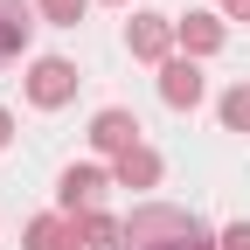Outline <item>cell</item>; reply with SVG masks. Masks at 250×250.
<instances>
[{"instance_id":"1","label":"cell","mask_w":250,"mask_h":250,"mask_svg":"<svg viewBox=\"0 0 250 250\" xmlns=\"http://www.w3.org/2000/svg\"><path fill=\"white\" fill-rule=\"evenodd\" d=\"M118 250H223L188 208H139L125 223V243Z\"/></svg>"},{"instance_id":"2","label":"cell","mask_w":250,"mask_h":250,"mask_svg":"<svg viewBox=\"0 0 250 250\" xmlns=\"http://www.w3.org/2000/svg\"><path fill=\"white\" fill-rule=\"evenodd\" d=\"M70 90H77V70H70L62 56H42L35 77H28V98H35V104H62Z\"/></svg>"},{"instance_id":"3","label":"cell","mask_w":250,"mask_h":250,"mask_svg":"<svg viewBox=\"0 0 250 250\" xmlns=\"http://www.w3.org/2000/svg\"><path fill=\"white\" fill-rule=\"evenodd\" d=\"M90 146H98V153H132V146H139L132 111H98V125H90Z\"/></svg>"},{"instance_id":"4","label":"cell","mask_w":250,"mask_h":250,"mask_svg":"<svg viewBox=\"0 0 250 250\" xmlns=\"http://www.w3.org/2000/svg\"><path fill=\"white\" fill-rule=\"evenodd\" d=\"M28 0H0V62H14L21 49H28Z\"/></svg>"},{"instance_id":"5","label":"cell","mask_w":250,"mask_h":250,"mask_svg":"<svg viewBox=\"0 0 250 250\" xmlns=\"http://www.w3.org/2000/svg\"><path fill=\"white\" fill-rule=\"evenodd\" d=\"M160 98L167 104H202V70L195 62H167L160 70Z\"/></svg>"},{"instance_id":"6","label":"cell","mask_w":250,"mask_h":250,"mask_svg":"<svg viewBox=\"0 0 250 250\" xmlns=\"http://www.w3.org/2000/svg\"><path fill=\"white\" fill-rule=\"evenodd\" d=\"M77 236H83V229H77V223H62V215H42V223H28V250H83Z\"/></svg>"},{"instance_id":"7","label":"cell","mask_w":250,"mask_h":250,"mask_svg":"<svg viewBox=\"0 0 250 250\" xmlns=\"http://www.w3.org/2000/svg\"><path fill=\"white\" fill-rule=\"evenodd\" d=\"M167 42H174V28H167L160 14H139V21H132V56L160 62V56H167Z\"/></svg>"},{"instance_id":"8","label":"cell","mask_w":250,"mask_h":250,"mask_svg":"<svg viewBox=\"0 0 250 250\" xmlns=\"http://www.w3.org/2000/svg\"><path fill=\"white\" fill-rule=\"evenodd\" d=\"M181 42L195 49V56H208V49H223V21H215V14H188V21H181Z\"/></svg>"},{"instance_id":"9","label":"cell","mask_w":250,"mask_h":250,"mask_svg":"<svg viewBox=\"0 0 250 250\" xmlns=\"http://www.w3.org/2000/svg\"><path fill=\"white\" fill-rule=\"evenodd\" d=\"M98 188H104L98 167H70V174H62V208L77 215V202H98Z\"/></svg>"},{"instance_id":"10","label":"cell","mask_w":250,"mask_h":250,"mask_svg":"<svg viewBox=\"0 0 250 250\" xmlns=\"http://www.w3.org/2000/svg\"><path fill=\"white\" fill-rule=\"evenodd\" d=\"M118 181H125V188H153V181H160V160H153L146 146H132V153H118Z\"/></svg>"},{"instance_id":"11","label":"cell","mask_w":250,"mask_h":250,"mask_svg":"<svg viewBox=\"0 0 250 250\" xmlns=\"http://www.w3.org/2000/svg\"><path fill=\"white\" fill-rule=\"evenodd\" d=\"M83 243H98V250H118V243H125V229L111 223V215H98V208H90V215H83Z\"/></svg>"},{"instance_id":"12","label":"cell","mask_w":250,"mask_h":250,"mask_svg":"<svg viewBox=\"0 0 250 250\" xmlns=\"http://www.w3.org/2000/svg\"><path fill=\"white\" fill-rule=\"evenodd\" d=\"M223 125H229V132H250V83H236L223 98Z\"/></svg>"},{"instance_id":"13","label":"cell","mask_w":250,"mask_h":250,"mask_svg":"<svg viewBox=\"0 0 250 250\" xmlns=\"http://www.w3.org/2000/svg\"><path fill=\"white\" fill-rule=\"evenodd\" d=\"M90 7V0H42V14L56 21V28H77V14Z\"/></svg>"},{"instance_id":"14","label":"cell","mask_w":250,"mask_h":250,"mask_svg":"<svg viewBox=\"0 0 250 250\" xmlns=\"http://www.w3.org/2000/svg\"><path fill=\"white\" fill-rule=\"evenodd\" d=\"M223 250H250V223H236V229H223Z\"/></svg>"},{"instance_id":"15","label":"cell","mask_w":250,"mask_h":250,"mask_svg":"<svg viewBox=\"0 0 250 250\" xmlns=\"http://www.w3.org/2000/svg\"><path fill=\"white\" fill-rule=\"evenodd\" d=\"M229 14H236V21H250V0H229Z\"/></svg>"},{"instance_id":"16","label":"cell","mask_w":250,"mask_h":250,"mask_svg":"<svg viewBox=\"0 0 250 250\" xmlns=\"http://www.w3.org/2000/svg\"><path fill=\"white\" fill-rule=\"evenodd\" d=\"M7 132H14V125H7V111H0V146H7Z\"/></svg>"}]
</instances>
